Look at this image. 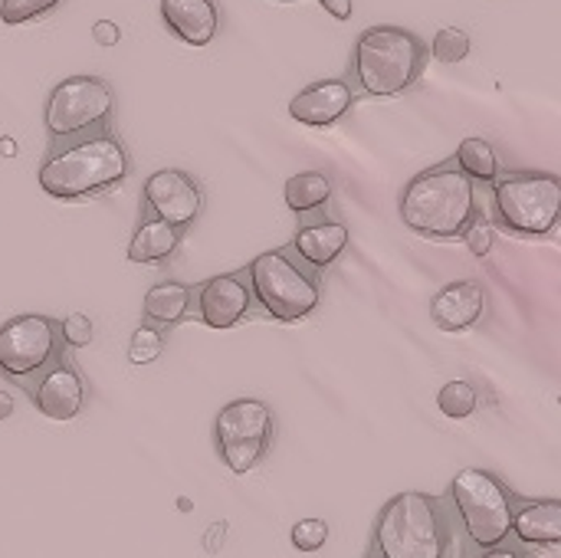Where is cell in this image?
Here are the masks:
<instances>
[{"label": "cell", "instance_id": "obj_24", "mask_svg": "<svg viewBox=\"0 0 561 558\" xmlns=\"http://www.w3.org/2000/svg\"><path fill=\"white\" fill-rule=\"evenodd\" d=\"M470 33L467 30H457V26H444V30H437V36L431 39V46H427V53L437 59V62H444V66H454V62H463L467 56H470Z\"/></svg>", "mask_w": 561, "mask_h": 558}, {"label": "cell", "instance_id": "obj_28", "mask_svg": "<svg viewBox=\"0 0 561 558\" xmlns=\"http://www.w3.org/2000/svg\"><path fill=\"white\" fill-rule=\"evenodd\" d=\"M59 335H62V345L69 349H85L92 342V319L85 312H69L62 322H59Z\"/></svg>", "mask_w": 561, "mask_h": 558}, {"label": "cell", "instance_id": "obj_25", "mask_svg": "<svg viewBox=\"0 0 561 558\" xmlns=\"http://www.w3.org/2000/svg\"><path fill=\"white\" fill-rule=\"evenodd\" d=\"M164 352V332L151 322H141L135 332H131V342H128V362L131 365H154Z\"/></svg>", "mask_w": 561, "mask_h": 558}, {"label": "cell", "instance_id": "obj_8", "mask_svg": "<svg viewBox=\"0 0 561 558\" xmlns=\"http://www.w3.org/2000/svg\"><path fill=\"white\" fill-rule=\"evenodd\" d=\"M115 115V92L99 76H69L62 79L49 99H46V132L59 141H79L99 132H108V122Z\"/></svg>", "mask_w": 561, "mask_h": 558}, {"label": "cell", "instance_id": "obj_30", "mask_svg": "<svg viewBox=\"0 0 561 558\" xmlns=\"http://www.w3.org/2000/svg\"><path fill=\"white\" fill-rule=\"evenodd\" d=\"M92 39H95L99 46H115V43L122 39V30H118L112 20H95V23H92Z\"/></svg>", "mask_w": 561, "mask_h": 558}, {"label": "cell", "instance_id": "obj_23", "mask_svg": "<svg viewBox=\"0 0 561 558\" xmlns=\"http://www.w3.org/2000/svg\"><path fill=\"white\" fill-rule=\"evenodd\" d=\"M477 405H480V395L470 382L463 378H454L447 382L440 391H437V408L450 418V421H463L470 414H477Z\"/></svg>", "mask_w": 561, "mask_h": 558}, {"label": "cell", "instance_id": "obj_22", "mask_svg": "<svg viewBox=\"0 0 561 558\" xmlns=\"http://www.w3.org/2000/svg\"><path fill=\"white\" fill-rule=\"evenodd\" d=\"M454 161L473 184H493L500 178V155L486 138H477V135L463 138Z\"/></svg>", "mask_w": 561, "mask_h": 558}, {"label": "cell", "instance_id": "obj_1", "mask_svg": "<svg viewBox=\"0 0 561 558\" xmlns=\"http://www.w3.org/2000/svg\"><path fill=\"white\" fill-rule=\"evenodd\" d=\"M398 214L404 227L424 240H460L483 210L477 201V184L450 158L424 168L404 184Z\"/></svg>", "mask_w": 561, "mask_h": 558}, {"label": "cell", "instance_id": "obj_12", "mask_svg": "<svg viewBox=\"0 0 561 558\" xmlns=\"http://www.w3.org/2000/svg\"><path fill=\"white\" fill-rule=\"evenodd\" d=\"M194 303L207 329H217V332L233 329L256 306L253 289H250V273L237 270V273H220V276L204 280L194 293Z\"/></svg>", "mask_w": 561, "mask_h": 558}, {"label": "cell", "instance_id": "obj_7", "mask_svg": "<svg viewBox=\"0 0 561 558\" xmlns=\"http://www.w3.org/2000/svg\"><path fill=\"white\" fill-rule=\"evenodd\" d=\"M493 214L516 237H549L559 227L561 181L552 171H506L493 181Z\"/></svg>", "mask_w": 561, "mask_h": 558}, {"label": "cell", "instance_id": "obj_19", "mask_svg": "<svg viewBox=\"0 0 561 558\" xmlns=\"http://www.w3.org/2000/svg\"><path fill=\"white\" fill-rule=\"evenodd\" d=\"M181 230H174L171 224H164L161 217L154 214H141L135 234H131V243H128V260L131 263H141V266H158V263H168L174 257V250L181 247Z\"/></svg>", "mask_w": 561, "mask_h": 558}, {"label": "cell", "instance_id": "obj_33", "mask_svg": "<svg viewBox=\"0 0 561 558\" xmlns=\"http://www.w3.org/2000/svg\"><path fill=\"white\" fill-rule=\"evenodd\" d=\"M13 414V395L10 391H0V421H7Z\"/></svg>", "mask_w": 561, "mask_h": 558}, {"label": "cell", "instance_id": "obj_2", "mask_svg": "<svg viewBox=\"0 0 561 558\" xmlns=\"http://www.w3.org/2000/svg\"><path fill=\"white\" fill-rule=\"evenodd\" d=\"M128 171H131V158L125 145L112 132H99L56 148L43 161L36 181L43 194H49L53 201L76 204L118 187L128 178Z\"/></svg>", "mask_w": 561, "mask_h": 558}, {"label": "cell", "instance_id": "obj_15", "mask_svg": "<svg viewBox=\"0 0 561 558\" xmlns=\"http://www.w3.org/2000/svg\"><path fill=\"white\" fill-rule=\"evenodd\" d=\"M490 306V293L480 280H454L431 299V322L440 332L460 335L473 329Z\"/></svg>", "mask_w": 561, "mask_h": 558}, {"label": "cell", "instance_id": "obj_32", "mask_svg": "<svg viewBox=\"0 0 561 558\" xmlns=\"http://www.w3.org/2000/svg\"><path fill=\"white\" fill-rule=\"evenodd\" d=\"M335 20H348L352 16V0H319Z\"/></svg>", "mask_w": 561, "mask_h": 558}, {"label": "cell", "instance_id": "obj_31", "mask_svg": "<svg viewBox=\"0 0 561 558\" xmlns=\"http://www.w3.org/2000/svg\"><path fill=\"white\" fill-rule=\"evenodd\" d=\"M470 558H529L516 546H493V549H477V556Z\"/></svg>", "mask_w": 561, "mask_h": 558}, {"label": "cell", "instance_id": "obj_29", "mask_svg": "<svg viewBox=\"0 0 561 558\" xmlns=\"http://www.w3.org/2000/svg\"><path fill=\"white\" fill-rule=\"evenodd\" d=\"M460 240L467 243V250H470L473 257H480V260H483V257L493 250V224L480 214V217L467 227V234H463Z\"/></svg>", "mask_w": 561, "mask_h": 558}, {"label": "cell", "instance_id": "obj_34", "mask_svg": "<svg viewBox=\"0 0 561 558\" xmlns=\"http://www.w3.org/2000/svg\"><path fill=\"white\" fill-rule=\"evenodd\" d=\"M0 151H3V155H16V141H13V138H3V141H0Z\"/></svg>", "mask_w": 561, "mask_h": 558}, {"label": "cell", "instance_id": "obj_18", "mask_svg": "<svg viewBox=\"0 0 561 558\" xmlns=\"http://www.w3.org/2000/svg\"><path fill=\"white\" fill-rule=\"evenodd\" d=\"M519 543L556 549L561 543V500H516L513 497V529Z\"/></svg>", "mask_w": 561, "mask_h": 558}, {"label": "cell", "instance_id": "obj_14", "mask_svg": "<svg viewBox=\"0 0 561 558\" xmlns=\"http://www.w3.org/2000/svg\"><path fill=\"white\" fill-rule=\"evenodd\" d=\"M358 99V89L352 86V79H319L306 89H299L293 99H289V115L299 122V125H309V128H329L335 122H342L352 105Z\"/></svg>", "mask_w": 561, "mask_h": 558}, {"label": "cell", "instance_id": "obj_6", "mask_svg": "<svg viewBox=\"0 0 561 558\" xmlns=\"http://www.w3.org/2000/svg\"><path fill=\"white\" fill-rule=\"evenodd\" d=\"M447 503L460 516V526L473 549H493L510 539L513 529V490L490 470L467 467L450 480Z\"/></svg>", "mask_w": 561, "mask_h": 558}, {"label": "cell", "instance_id": "obj_16", "mask_svg": "<svg viewBox=\"0 0 561 558\" xmlns=\"http://www.w3.org/2000/svg\"><path fill=\"white\" fill-rule=\"evenodd\" d=\"M352 243V234L342 220H316V224H302L289 243L293 257L309 266L312 273L329 270Z\"/></svg>", "mask_w": 561, "mask_h": 558}, {"label": "cell", "instance_id": "obj_3", "mask_svg": "<svg viewBox=\"0 0 561 558\" xmlns=\"http://www.w3.org/2000/svg\"><path fill=\"white\" fill-rule=\"evenodd\" d=\"M427 56V43L414 30L391 23L368 26L355 39L352 86L368 99H398L421 82Z\"/></svg>", "mask_w": 561, "mask_h": 558}, {"label": "cell", "instance_id": "obj_17", "mask_svg": "<svg viewBox=\"0 0 561 558\" xmlns=\"http://www.w3.org/2000/svg\"><path fill=\"white\" fill-rule=\"evenodd\" d=\"M161 20L187 46H207L220 30V10L214 0H161Z\"/></svg>", "mask_w": 561, "mask_h": 558}, {"label": "cell", "instance_id": "obj_13", "mask_svg": "<svg viewBox=\"0 0 561 558\" xmlns=\"http://www.w3.org/2000/svg\"><path fill=\"white\" fill-rule=\"evenodd\" d=\"M23 388L36 411L49 421H72L85 408V382L66 358H56L36 378L23 382Z\"/></svg>", "mask_w": 561, "mask_h": 558}, {"label": "cell", "instance_id": "obj_26", "mask_svg": "<svg viewBox=\"0 0 561 558\" xmlns=\"http://www.w3.org/2000/svg\"><path fill=\"white\" fill-rule=\"evenodd\" d=\"M62 0H0V20L7 26H20V23H30V20L46 16Z\"/></svg>", "mask_w": 561, "mask_h": 558}, {"label": "cell", "instance_id": "obj_5", "mask_svg": "<svg viewBox=\"0 0 561 558\" xmlns=\"http://www.w3.org/2000/svg\"><path fill=\"white\" fill-rule=\"evenodd\" d=\"M247 273H250L253 303L276 322H302L322 303L319 276L309 266H302L289 247L253 257Z\"/></svg>", "mask_w": 561, "mask_h": 558}, {"label": "cell", "instance_id": "obj_4", "mask_svg": "<svg viewBox=\"0 0 561 558\" xmlns=\"http://www.w3.org/2000/svg\"><path fill=\"white\" fill-rule=\"evenodd\" d=\"M444 506L421 490L391 497L375 520L368 558H447L454 529Z\"/></svg>", "mask_w": 561, "mask_h": 558}, {"label": "cell", "instance_id": "obj_20", "mask_svg": "<svg viewBox=\"0 0 561 558\" xmlns=\"http://www.w3.org/2000/svg\"><path fill=\"white\" fill-rule=\"evenodd\" d=\"M191 306H194V289L187 283L161 280L145 293L141 312H145V322H151L158 329H171L191 312Z\"/></svg>", "mask_w": 561, "mask_h": 558}, {"label": "cell", "instance_id": "obj_21", "mask_svg": "<svg viewBox=\"0 0 561 558\" xmlns=\"http://www.w3.org/2000/svg\"><path fill=\"white\" fill-rule=\"evenodd\" d=\"M286 204L293 214H316L332 197V178L325 171H302L286 181Z\"/></svg>", "mask_w": 561, "mask_h": 558}, {"label": "cell", "instance_id": "obj_11", "mask_svg": "<svg viewBox=\"0 0 561 558\" xmlns=\"http://www.w3.org/2000/svg\"><path fill=\"white\" fill-rule=\"evenodd\" d=\"M145 210L161 217L164 224H171L174 230H187L194 227V220L204 210V191L194 181V174L181 171V168H161L154 174L145 178Z\"/></svg>", "mask_w": 561, "mask_h": 558}, {"label": "cell", "instance_id": "obj_9", "mask_svg": "<svg viewBox=\"0 0 561 558\" xmlns=\"http://www.w3.org/2000/svg\"><path fill=\"white\" fill-rule=\"evenodd\" d=\"M273 437H276V418L273 408L260 398H237L214 421L217 454L233 474L256 470L270 454Z\"/></svg>", "mask_w": 561, "mask_h": 558}, {"label": "cell", "instance_id": "obj_27", "mask_svg": "<svg viewBox=\"0 0 561 558\" xmlns=\"http://www.w3.org/2000/svg\"><path fill=\"white\" fill-rule=\"evenodd\" d=\"M289 539H293V546H296L299 553H319V549L329 543V523H325V520H316V516L299 520V523L293 526Z\"/></svg>", "mask_w": 561, "mask_h": 558}, {"label": "cell", "instance_id": "obj_10", "mask_svg": "<svg viewBox=\"0 0 561 558\" xmlns=\"http://www.w3.org/2000/svg\"><path fill=\"white\" fill-rule=\"evenodd\" d=\"M62 355L59 322L23 312L0 326V375L7 382H30Z\"/></svg>", "mask_w": 561, "mask_h": 558}]
</instances>
